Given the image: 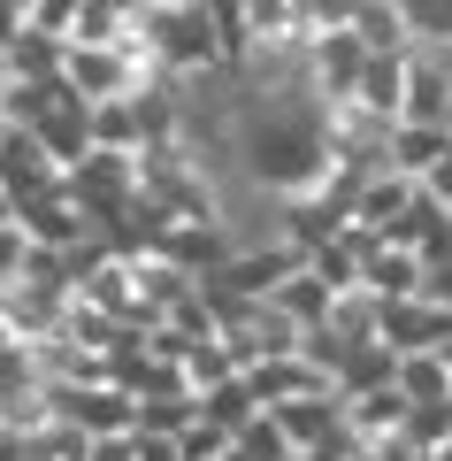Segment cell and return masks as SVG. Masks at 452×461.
Returning <instances> with one entry per match:
<instances>
[{
    "label": "cell",
    "instance_id": "6da1fadb",
    "mask_svg": "<svg viewBox=\"0 0 452 461\" xmlns=\"http://www.w3.org/2000/svg\"><path fill=\"white\" fill-rule=\"evenodd\" d=\"M138 39L154 54L162 77H215L230 62L223 47V23H215V0H184V8H138Z\"/></svg>",
    "mask_w": 452,
    "mask_h": 461
},
{
    "label": "cell",
    "instance_id": "7a4b0ae2",
    "mask_svg": "<svg viewBox=\"0 0 452 461\" xmlns=\"http://www.w3.org/2000/svg\"><path fill=\"white\" fill-rule=\"evenodd\" d=\"M69 169L54 162L47 154V139L31 131V123H0V185H8V200H39V193H54V185H62Z\"/></svg>",
    "mask_w": 452,
    "mask_h": 461
},
{
    "label": "cell",
    "instance_id": "3957f363",
    "mask_svg": "<svg viewBox=\"0 0 452 461\" xmlns=\"http://www.w3.org/2000/svg\"><path fill=\"white\" fill-rule=\"evenodd\" d=\"M406 123H445L452 115V62L437 47H406V93H399Z\"/></svg>",
    "mask_w": 452,
    "mask_h": 461
},
{
    "label": "cell",
    "instance_id": "277c9868",
    "mask_svg": "<svg viewBox=\"0 0 452 461\" xmlns=\"http://www.w3.org/2000/svg\"><path fill=\"white\" fill-rule=\"evenodd\" d=\"M384 346H399V354H421V346H452V308H437L430 293L384 300Z\"/></svg>",
    "mask_w": 452,
    "mask_h": 461
},
{
    "label": "cell",
    "instance_id": "5b68a950",
    "mask_svg": "<svg viewBox=\"0 0 452 461\" xmlns=\"http://www.w3.org/2000/svg\"><path fill=\"white\" fill-rule=\"evenodd\" d=\"M406 393H399V377L391 384H368V393H353L345 400V430H353L360 446H376V438H391V430H406Z\"/></svg>",
    "mask_w": 452,
    "mask_h": 461
},
{
    "label": "cell",
    "instance_id": "8992f818",
    "mask_svg": "<svg viewBox=\"0 0 452 461\" xmlns=\"http://www.w3.org/2000/svg\"><path fill=\"white\" fill-rule=\"evenodd\" d=\"M399 393L406 408H452V354L445 346H421V354H399Z\"/></svg>",
    "mask_w": 452,
    "mask_h": 461
},
{
    "label": "cell",
    "instance_id": "52a82bcc",
    "mask_svg": "<svg viewBox=\"0 0 452 461\" xmlns=\"http://www.w3.org/2000/svg\"><path fill=\"white\" fill-rule=\"evenodd\" d=\"M245 384H253V400H261V408H276V400L315 393V384H330V377L307 362V354H261V362H245Z\"/></svg>",
    "mask_w": 452,
    "mask_h": 461
},
{
    "label": "cell",
    "instance_id": "ba28073f",
    "mask_svg": "<svg viewBox=\"0 0 452 461\" xmlns=\"http://www.w3.org/2000/svg\"><path fill=\"white\" fill-rule=\"evenodd\" d=\"M345 32H353L368 54H406L414 47V23H406L399 0H353V23H345Z\"/></svg>",
    "mask_w": 452,
    "mask_h": 461
},
{
    "label": "cell",
    "instance_id": "9c48e42d",
    "mask_svg": "<svg viewBox=\"0 0 452 461\" xmlns=\"http://www.w3.org/2000/svg\"><path fill=\"white\" fill-rule=\"evenodd\" d=\"M399 93H406V54H368V62H360V85L345 100H360V108H376V115L399 123Z\"/></svg>",
    "mask_w": 452,
    "mask_h": 461
},
{
    "label": "cell",
    "instance_id": "30bf717a",
    "mask_svg": "<svg viewBox=\"0 0 452 461\" xmlns=\"http://www.w3.org/2000/svg\"><path fill=\"white\" fill-rule=\"evenodd\" d=\"M445 139H452L445 123H406V115H399V123H391V147H384V169H406V177H421V169L445 154Z\"/></svg>",
    "mask_w": 452,
    "mask_h": 461
},
{
    "label": "cell",
    "instance_id": "8fae6325",
    "mask_svg": "<svg viewBox=\"0 0 452 461\" xmlns=\"http://www.w3.org/2000/svg\"><path fill=\"white\" fill-rule=\"evenodd\" d=\"M269 300H276V308H284V315H291V323H299V330H315V323H323V308H330V285L315 277L307 262H299V269H291V277L276 285Z\"/></svg>",
    "mask_w": 452,
    "mask_h": 461
},
{
    "label": "cell",
    "instance_id": "7c38bea8",
    "mask_svg": "<svg viewBox=\"0 0 452 461\" xmlns=\"http://www.w3.org/2000/svg\"><path fill=\"white\" fill-rule=\"evenodd\" d=\"M199 415H215L223 430L253 423V415H261V400H253V384H245V369H230L223 384H208V393H199Z\"/></svg>",
    "mask_w": 452,
    "mask_h": 461
},
{
    "label": "cell",
    "instance_id": "4fadbf2b",
    "mask_svg": "<svg viewBox=\"0 0 452 461\" xmlns=\"http://www.w3.org/2000/svg\"><path fill=\"white\" fill-rule=\"evenodd\" d=\"M199 415V393H146L138 400V430H184Z\"/></svg>",
    "mask_w": 452,
    "mask_h": 461
},
{
    "label": "cell",
    "instance_id": "5bb4252c",
    "mask_svg": "<svg viewBox=\"0 0 452 461\" xmlns=\"http://www.w3.org/2000/svg\"><path fill=\"white\" fill-rule=\"evenodd\" d=\"M238 454H245V461H299V454H291V438L276 430L269 408H261L253 423H238Z\"/></svg>",
    "mask_w": 452,
    "mask_h": 461
},
{
    "label": "cell",
    "instance_id": "9a60e30c",
    "mask_svg": "<svg viewBox=\"0 0 452 461\" xmlns=\"http://www.w3.org/2000/svg\"><path fill=\"white\" fill-rule=\"evenodd\" d=\"M77 23H84V0H31V32H47V39H77Z\"/></svg>",
    "mask_w": 452,
    "mask_h": 461
},
{
    "label": "cell",
    "instance_id": "2e32d148",
    "mask_svg": "<svg viewBox=\"0 0 452 461\" xmlns=\"http://www.w3.org/2000/svg\"><path fill=\"white\" fill-rule=\"evenodd\" d=\"M23 254H31V239H23V223L8 215V223H0V285L23 277Z\"/></svg>",
    "mask_w": 452,
    "mask_h": 461
},
{
    "label": "cell",
    "instance_id": "e0dca14e",
    "mask_svg": "<svg viewBox=\"0 0 452 461\" xmlns=\"http://www.w3.org/2000/svg\"><path fill=\"white\" fill-rule=\"evenodd\" d=\"M77 461H138V446H130V430H100V438H84Z\"/></svg>",
    "mask_w": 452,
    "mask_h": 461
},
{
    "label": "cell",
    "instance_id": "ac0fdd59",
    "mask_svg": "<svg viewBox=\"0 0 452 461\" xmlns=\"http://www.w3.org/2000/svg\"><path fill=\"white\" fill-rule=\"evenodd\" d=\"M130 446H138V461H184L177 430H130Z\"/></svg>",
    "mask_w": 452,
    "mask_h": 461
},
{
    "label": "cell",
    "instance_id": "d6986e66",
    "mask_svg": "<svg viewBox=\"0 0 452 461\" xmlns=\"http://www.w3.org/2000/svg\"><path fill=\"white\" fill-rule=\"evenodd\" d=\"M421 293H430L437 308H452V247L437 254V262H421Z\"/></svg>",
    "mask_w": 452,
    "mask_h": 461
},
{
    "label": "cell",
    "instance_id": "ffe728a7",
    "mask_svg": "<svg viewBox=\"0 0 452 461\" xmlns=\"http://www.w3.org/2000/svg\"><path fill=\"white\" fill-rule=\"evenodd\" d=\"M421 193H430V200H445V208H452V139H445V154H437V162L421 169Z\"/></svg>",
    "mask_w": 452,
    "mask_h": 461
},
{
    "label": "cell",
    "instance_id": "44dd1931",
    "mask_svg": "<svg viewBox=\"0 0 452 461\" xmlns=\"http://www.w3.org/2000/svg\"><path fill=\"white\" fill-rule=\"evenodd\" d=\"M16 346L23 339H16V323H8V308H0V354H16Z\"/></svg>",
    "mask_w": 452,
    "mask_h": 461
},
{
    "label": "cell",
    "instance_id": "7402d4cb",
    "mask_svg": "<svg viewBox=\"0 0 452 461\" xmlns=\"http://www.w3.org/2000/svg\"><path fill=\"white\" fill-rule=\"evenodd\" d=\"M138 8H184V0H138Z\"/></svg>",
    "mask_w": 452,
    "mask_h": 461
},
{
    "label": "cell",
    "instance_id": "603a6c76",
    "mask_svg": "<svg viewBox=\"0 0 452 461\" xmlns=\"http://www.w3.org/2000/svg\"><path fill=\"white\" fill-rule=\"evenodd\" d=\"M16 8H23V16H31V0H16Z\"/></svg>",
    "mask_w": 452,
    "mask_h": 461
}]
</instances>
